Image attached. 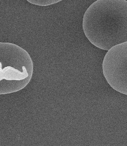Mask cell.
<instances>
[{
	"mask_svg": "<svg viewBox=\"0 0 127 146\" xmlns=\"http://www.w3.org/2000/svg\"><path fill=\"white\" fill-rule=\"evenodd\" d=\"M127 18L126 0H98L84 13V33L95 46L108 51L127 42Z\"/></svg>",
	"mask_w": 127,
	"mask_h": 146,
	"instance_id": "1",
	"label": "cell"
},
{
	"mask_svg": "<svg viewBox=\"0 0 127 146\" xmlns=\"http://www.w3.org/2000/svg\"><path fill=\"white\" fill-rule=\"evenodd\" d=\"M61 1H28L31 3L41 6H47Z\"/></svg>",
	"mask_w": 127,
	"mask_h": 146,
	"instance_id": "3",
	"label": "cell"
},
{
	"mask_svg": "<svg viewBox=\"0 0 127 146\" xmlns=\"http://www.w3.org/2000/svg\"><path fill=\"white\" fill-rule=\"evenodd\" d=\"M127 42L108 50L102 65L103 74L111 87L127 95Z\"/></svg>",
	"mask_w": 127,
	"mask_h": 146,
	"instance_id": "2",
	"label": "cell"
}]
</instances>
